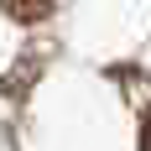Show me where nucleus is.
I'll return each instance as SVG.
<instances>
[{"label": "nucleus", "mask_w": 151, "mask_h": 151, "mask_svg": "<svg viewBox=\"0 0 151 151\" xmlns=\"http://www.w3.org/2000/svg\"><path fill=\"white\" fill-rule=\"evenodd\" d=\"M0 11L11 21H47L52 16V0H0Z\"/></svg>", "instance_id": "nucleus-1"}, {"label": "nucleus", "mask_w": 151, "mask_h": 151, "mask_svg": "<svg viewBox=\"0 0 151 151\" xmlns=\"http://www.w3.org/2000/svg\"><path fill=\"white\" fill-rule=\"evenodd\" d=\"M141 151H151V109L141 115Z\"/></svg>", "instance_id": "nucleus-2"}]
</instances>
